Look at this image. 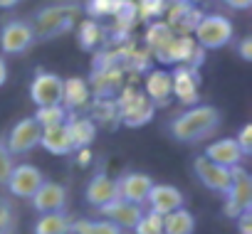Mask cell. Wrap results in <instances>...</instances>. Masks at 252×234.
Here are the masks:
<instances>
[{
  "label": "cell",
  "instance_id": "obj_34",
  "mask_svg": "<svg viewBox=\"0 0 252 234\" xmlns=\"http://www.w3.org/2000/svg\"><path fill=\"white\" fill-rule=\"evenodd\" d=\"M237 146H240V151H242V156L247 158V156H252V124H245L242 129H240V133H237Z\"/></svg>",
  "mask_w": 252,
  "mask_h": 234
},
{
  "label": "cell",
  "instance_id": "obj_5",
  "mask_svg": "<svg viewBox=\"0 0 252 234\" xmlns=\"http://www.w3.org/2000/svg\"><path fill=\"white\" fill-rule=\"evenodd\" d=\"M156 59L161 64H190L195 69L203 67V59H205V50L195 45L193 35H173L171 42L156 52Z\"/></svg>",
  "mask_w": 252,
  "mask_h": 234
},
{
  "label": "cell",
  "instance_id": "obj_28",
  "mask_svg": "<svg viewBox=\"0 0 252 234\" xmlns=\"http://www.w3.org/2000/svg\"><path fill=\"white\" fill-rule=\"evenodd\" d=\"M72 234H124L109 219H72Z\"/></svg>",
  "mask_w": 252,
  "mask_h": 234
},
{
  "label": "cell",
  "instance_id": "obj_18",
  "mask_svg": "<svg viewBox=\"0 0 252 234\" xmlns=\"http://www.w3.org/2000/svg\"><path fill=\"white\" fill-rule=\"evenodd\" d=\"M203 156L208 160L218 163V165H225V168H237L245 160V156H242V151H240L235 138H218V141L208 143Z\"/></svg>",
  "mask_w": 252,
  "mask_h": 234
},
{
  "label": "cell",
  "instance_id": "obj_29",
  "mask_svg": "<svg viewBox=\"0 0 252 234\" xmlns=\"http://www.w3.org/2000/svg\"><path fill=\"white\" fill-rule=\"evenodd\" d=\"M35 121L40 124V129H45V126H55V124H62V121H67V108H64L62 104L37 106Z\"/></svg>",
  "mask_w": 252,
  "mask_h": 234
},
{
  "label": "cell",
  "instance_id": "obj_11",
  "mask_svg": "<svg viewBox=\"0 0 252 234\" xmlns=\"http://www.w3.org/2000/svg\"><path fill=\"white\" fill-rule=\"evenodd\" d=\"M30 99L37 106L62 104V77L47 69H40L30 84Z\"/></svg>",
  "mask_w": 252,
  "mask_h": 234
},
{
  "label": "cell",
  "instance_id": "obj_35",
  "mask_svg": "<svg viewBox=\"0 0 252 234\" xmlns=\"http://www.w3.org/2000/svg\"><path fill=\"white\" fill-rule=\"evenodd\" d=\"M10 229H13V212L0 200V234H10Z\"/></svg>",
  "mask_w": 252,
  "mask_h": 234
},
{
  "label": "cell",
  "instance_id": "obj_9",
  "mask_svg": "<svg viewBox=\"0 0 252 234\" xmlns=\"http://www.w3.org/2000/svg\"><path fill=\"white\" fill-rule=\"evenodd\" d=\"M35 45L32 25L25 20H10L0 30V50L5 54H23Z\"/></svg>",
  "mask_w": 252,
  "mask_h": 234
},
{
  "label": "cell",
  "instance_id": "obj_8",
  "mask_svg": "<svg viewBox=\"0 0 252 234\" xmlns=\"http://www.w3.org/2000/svg\"><path fill=\"white\" fill-rule=\"evenodd\" d=\"M40 133H42V129H40V124L35 121V116H25V119H20V121L10 129L5 146H8V151H10L13 156L30 153L32 148L40 146Z\"/></svg>",
  "mask_w": 252,
  "mask_h": 234
},
{
  "label": "cell",
  "instance_id": "obj_40",
  "mask_svg": "<svg viewBox=\"0 0 252 234\" xmlns=\"http://www.w3.org/2000/svg\"><path fill=\"white\" fill-rule=\"evenodd\" d=\"M20 3V0H0V8H3V10H10V8H15Z\"/></svg>",
  "mask_w": 252,
  "mask_h": 234
},
{
  "label": "cell",
  "instance_id": "obj_25",
  "mask_svg": "<svg viewBox=\"0 0 252 234\" xmlns=\"http://www.w3.org/2000/svg\"><path fill=\"white\" fill-rule=\"evenodd\" d=\"M35 234H72V217L62 212H45L32 227Z\"/></svg>",
  "mask_w": 252,
  "mask_h": 234
},
{
  "label": "cell",
  "instance_id": "obj_3",
  "mask_svg": "<svg viewBox=\"0 0 252 234\" xmlns=\"http://www.w3.org/2000/svg\"><path fill=\"white\" fill-rule=\"evenodd\" d=\"M114 106H116V119H121V124L129 126V129L146 126L154 119V113H156V104L144 91H139L134 86H126L119 94Z\"/></svg>",
  "mask_w": 252,
  "mask_h": 234
},
{
  "label": "cell",
  "instance_id": "obj_16",
  "mask_svg": "<svg viewBox=\"0 0 252 234\" xmlns=\"http://www.w3.org/2000/svg\"><path fill=\"white\" fill-rule=\"evenodd\" d=\"M30 200H32V207H35L40 214H45V212H62V209L67 207V190H64V185H60V182L45 180V182L35 190V195H32Z\"/></svg>",
  "mask_w": 252,
  "mask_h": 234
},
{
  "label": "cell",
  "instance_id": "obj_2",
  "mask_svg": "<svg viewBox=\"0 0 252 234\" xmlns=\"http://www.w3.org/2000/svg\"><path fill=\"white\" fill-rule=\"evenodd\" d=\"M79 13H82V5L79 3H72V0L42 8L35 15V23H30L32 25L35 42H45V40H52V37H60V35L69 32L77 25Z\"/></svg>",
  "mask_w": 252,
  "mask_h": 234
},
{
  "label": "cell",
  "instance_id": "obj_23",
  "mask_svg": "<svg viewBox=\"0 0 252 234\" xmlns=\"http://www.w3.org/2000/svg\"><path fill=\"white\" fill-rule=\"evenodd\" d=\"M67 131H69V138H72V146L74 151L77 148H89L96 138V124L87 116H67Z\"/></svg>",
  "mask_w": 252,
  "mask_h": 234
},
{
  "label": "cell",
  "instance_id": "obj_6",
  "mask_svg": "<svg viewBox=\"0 0 252 234\" xmlns=\"http://www.w3.org/2000/svg\"><path fill=\"white\" fill-rule=\"evenodd\" d=\"M222 209L232 219H237L242 212L252 209V178L242 165L232 168V180H230V187L225 192V207Z\"/></svg>",
  "mask_w": 252,
  "mask_h": 234
},
{
  "label": "cell",
  "instance_id": "obj_39",
  "mask_svg": "<svg viewBox=\"0 0 252 234\" xmlns=\"http://www.w3.org/2000/svg\"><path fill=\"white\" fill-rule=\"evenodd\" d=\"M77 153H79V165H87L89 163V158H92V153H89V148H77Z\"/></svg>",
  "mask_w": 252,
  "mask_h": 234
},
{
  "label": "cell",
  "instance_id": "obj_33",
  "mask_svg": "<svg viewBox=\"0 0 252 234\" xmlns=\"http://www.w3.org/2000/svg\"><path fill=\"white\" fill-rule=\"evenodd\" d=\"M13 168H15V163H13V153L8 151L5 141H0V185H5V182H8V175H10Z\"/></svg>",
  "mask_w": 252,
  "mask_h": 234
},
{
  "label": "cell",
  "instance_id": "obj_12",
  "mask_svg": "<svg viewBox=\"0 0 252 234\" xmlns=\"http://www.w3.org/2000/svg\"><path fill=\"white\" fill-rule=\"evenodd\" d=\"M193 170H195L198 180H200L208 190L220 192V195H225V192H227L230 180H232V168L218 165V163L208 160L205 156H198V158L193 160Z\"/></svg>",
  "mask_w": 252,
  "mask_h": 234
},
{
  "label": "cell",
  "instance_id": "obj_19",
  "mask_svg": "<svg viewBox=\"0 0 252 234\" xmlns=\"http://www.w3.org/2000/svg\"><path fill=\"white\" fill-rule=\"evenodd\" d=\"M144 94L158 106H168L171 96H173V86H171V72L166 69H146V81H144Z\"/></svg>",
  "mask_w": 252,
  "mask_h": 234
},
{
  "label": "cell",
  "instance_id": "obj_22",
  "mask_svg": "<svg viewBox=\"0 0 252 234\" xmlns=\"http://www.w3.org/2000/svg\"><path fill=\"white\" fill-rule=\"evenodd\" d=\"M84 197H87V202H89V205H94L96 209H99V207H104L106 202H111V200H116V197H119L116 180H114V178H109L106 173H96V175L89 180Z\"/></svg>",
  "mask_w": 252,
  "mask_h": 234
},
{
  "label": "cell",
  "instance_id": "obj_4",
  "mask_svg": "<svg viewBox=\"0 0 252 234\" xmlns=\"http://www.w3.org/2000/svg\"><path fill=\"white\" fill-rule=\"evenodd\" d=\"M232 35H235L232 23L218 13H208V15L203 13V18L198 20L193 30V40L203 50H222L225 45H230Z\"/></svg>",
  "mask_w": 252,
  "mask_h": 234
},
{
  "label": "cell",
  "instance_id": "obj_21",
  "mask_svg": "<svg viewBox=\"0 0 252 234\" xmlns=\"http://www.w3.org/2000/svg\"><path fill=\"white\" fill-rule=\"evenodd\" d=\"M40 146L52 153V156H69L74 153V146H72V138H69V131H67V124H55V126H45L42 133H40Z\"/></svg>",
  "mask_w": 252,
  "mask_h": 234
},
{
  "label": "cell",
  "instance_id": "obj_31",
  "mask_svg": "<svg viewBox=\"0 0 252 234\" xmlns=\"http://www.w3.org/2000/svg\"><path fill=\"white\" fill-rule=\"evenodd\" d=\"M134 232L136 234H163V214L158 212H144L139 217V222L134 224Z\"/></svg>",
  "mask_w": 252,
  "mask_h": 234
},
{
  "label": "cell",
  "instance_id": "obj_24",
  "mask_svg": "<svg viewBox=\"0 0 252 234\" xmlns=\"http://www.w3.org/2000/svg\"><path fill=\"white\" fill-rule=\"evenodd\" d=\"M77 37H79V47L87 52H96L104 42H106V30L99 20H82L77 27Z\"/></svg>",
  "mask_w": 252,
  "mask_h": 234
},
{
  "label": "cell",
  "instance_id": "obj_30",
  "mask_svg": "<svg viewBox=\"0 0 252 234\" xmlns=\"http://www.w3.org/2000/svg\"><path fill=\"white\" fill-rule=\"evenodd\" d=\"M119 5H121V0H87L84 10L92 20H101V18H114Z\"/></svg>",
  "mask_w": 252,
  "mask_h": 234
},
{
  "label": "cell",
  "instance_id": "obj_37",
  "mask_svg": "<svg viewBox=\"0 0 252 234\" xmlns=\"http://www.w3.org/2000/svg\"><path fill=\"white\" fill-rule=\"evenodd\" d=\"M222 3L232 10H250L252 8V0H222Z\"/></svg>",
  "mask_w": 252,
  "mask_h": 234
},
{
  "label": "cell",
  "instance_id": "obj_41",
  "mask_svg": "<svg viewBox=\"0 0 252 234\" xmlns=\"http://www.w3.org/2000/svg\"><path fill=\"white\" fill-rule=\"evenodd\" d=\"M186 3H193V5H195V3H198V0H186Z\"/></svg>",
  "mask_w": 252,
  "mask_h": 234
},
{
  "label": "cell",
  "instance_id": "obj_14",
  "mask_svg": "<svg viewBox=\"0 0 252 234\" xmlns=\"http://www.w3.org/2000/svg\"><path fill=\"white\" fill-rule=\"evenodd\" d=\"M119 187V197L126 202H134V205H146L149 190L154 187V178L146 173H124L116 180Z\"/></svg>",
  "mask_w": 252,
  "mask_h": 234
},
{
  "label": "cell",
  "instance_id": "obj_32",
  "mask_svg": "<svg viewBox=\"0 0 252 234\" xmlns=\"http://www.w3.org/2000/svg\"><path fill=\"white\" fill-rule=\"evenodd\" d=\"M136 10H139V20H154L166 10L168 0H134Z\"/></svg>",
  "mask_w": 252,
  "mask_h": 234
},
{
  "label": "cell",
  "instance_id": "obj_13",
  "mask_svg": "<svg viewBox=\"0 0 252 234\" xmlns=\"http://www.w3.org/2000/svg\"><path fill=\"white\" fill-rule=\"evenodd\" d=\"M42 182H45L42 170L35 168V165H30V163H23V165H15L10 170L5 185H8V190H10L13 197H28L30 200Z\"/></svg>",
  "mask_w": 252,
  "mask_h": 234
},
{
  "label": "cell",
  "instance_id": "obj_36",
  "mask_svg": "<svg viewBox=\"0 0 252 234\" xmlns=\"http://www.w3.org/2000/svg\"><path fill=\"white\" fill-rule=\"evenodd\" d=\"M237 52H240L242 62H252V37H242L237 45Z\"/></svg>",
  "mask_w": 252,
  "mask_h": 234
},
{
  "label": "cell",
  "instance_id": "obj_17",
  "mask_svg": "<svg viewBox=\"0 0 252 234\" xmlns=\"http://www.w3.org/2000/svg\"><path fill=\"white\" fill-rule=\"evenodd\" d=\"M99 212H101L109 222H114L119 229H134V224H136V222H139V217L144 214L141 205L126 202V200H121V197H116V200L106 202L104 207H99Z\"/></svg>",
  "mask_w": 252,
  "mask_h": 234
},
{
  "label": "cell",
  "instance_id": "obj_26",
  "mask_svg": "<svg viewBox=\"0 0 252 234\" xmlns=\"http://www.w3.org/2000/svg\"><path fill=\"white\" fill-rule=\"evenodd\" d=\"M193 232H195V217L186 207L163 214V234H193Z\"/></svg>",
  "mask_w": 252,
  "mask_h": 234
},
{
  "label": "cell",
  "instance_id": "obj_38",
  "mask_svg": "<svg viewBox=\"0 0 252 234\" xmlns=\"http://www.w3.org/2000/svg\"><path fill=\"white\" fill-rule=\"evenodd\" d=\"M5 81H8V62L0 57V86H3Z\"/></svg>",
  "mask_w": 252,
  "mask_h": 234
},
{
  "label": "cell",
  "instance_id": "obj_27",
  "mask_svg": "<svg viewBox=\"0 0 252 234\" xmlns=\"http://www.w3.org/2000/svg\"><path fill=\"white\" fill-rule=\"evenodd\" d=\"M171 37H173V30L168 27L166 20H151L149 27H146V35H144L146 47H149L154 54H156L158 50H163V47L171 42Z\"/></svg>",
  "mask_w": 252,
  "mask_h": 234
},
{
  "label": "cell",
  "instance_id": "obj_1",
  "mask_svg": "<svg viewBox=\"0 0 252 234\" xmlns=\"http://www.w3.org/2000/svg\"><path fill=\"white\" fill-rule=\"evenodd\" d=\"M222 116L215 106L210 104H193L188 106L183 113H178L173 124H171V133L176 141L181 143H198L208 136H213L220 129Z\"/></svg>",
  "mask_w": 252,
  "mask_h": 234
},
{
  "label": "cell",
  "instance_id": "obj_20",
  "mask_svg": "<svg viewBox=\"0 0 252 234\" xmlns=\"http://www.w3.org/2000/svg\"><path fill=\"white\" fill-rule=\"evenodd\" d=\"M92 101V89L89 81L82 77H69L62 79V106L67 111H79L84 106H89Z\"/></svg>",
  "mask_w": 252,
  "mask_h": 234
},
{
  "label": "cell",
  "instance_id": "obj_15",
  "mask_svg": "<svg viewBox=\"0 0 252 234\" xmlns=\"http://www.w3.org/2000/svg\"><path fill=\"white\" fill-rule=\"evenodd\" d=\"M146 205L151 212H158V214H168L178 207H186V197L178 187L173 185H166V182H154V187L149 190V197H146Z\"/></svg>",
  "mask_w": 252,
  "mask_h": 234
},
{
  "label": "cell",
  "instance_id": "obj_10",
  "mask_svg": "<svg viewBox=\"0 0 252 234\" xmlns=\"http://www.w3.org/2000/svg\"><path fill=\"white\" fill-rule=\"evenodd\" d=\"M171 86H173V94L181 104L186 106H193L198 104V96H200V69L190 67V64H178L171 74Z\"/></svg>",
  "mask_w": 252,
  "mask_h": 234
},
{
  "label": "cell",
  "instance_id": "obj_7",
  "mask_svg": "<svg viewBox=\"0 0 252 234\" xmlns=\"http://www.w3.org/2000/svg\"><path fill=\"white\" fill-rule=\"evenodd\" d=\"M166 23L173 30V35H193L198 20L203 18L200 8L186 0H168L166 3Z\"/></svg>",
  "mask_w": 252,
  "mask_h": 234
}]
</instances>
